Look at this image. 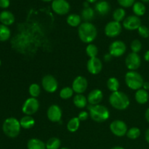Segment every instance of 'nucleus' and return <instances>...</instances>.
I'll list each match as a JSON object with an SVG mask.
<instances>
[{
    "instance_id": "2",
    "label": "nucleus",
    "mask_w": 149,
    "mask_h": 149,
    "mask_svg": "<svg viewBox=\"0 0 149 149\" xmlns=\"http://www.w3.org/2000/svg\"><path fill=\"white\" fill-rule=\"evenodd\" d=\"M109 103L113 109L119 111H124L129 107L130 100L127 95L124 92L116 91L111 93L109 96Z\"/></svg>"
},
{
    "instance_id": "3",
    "label": "nucleus",
    "mask_w": 149,
    "mask_h": 149,
    "mask_svg": "<svg viewBox=\"0 0 149 149\" xmlns=\"http://www.w3.org/2000/svg\"><path fill=\"white\" fill-rule=\"evenodd\" d=\"M20 130H21V126H20V121L17 120L16 118H7L3 122V132L9 138H16L20 134Z\"/></svg>"
},
{
    "instance_id": "37",
    "label": "nucleus",
    "mask_w": 149,
    "mask_h": 149,
    "mask_svg": "<svg viewBox=\"0 0 149 149\" xmlns=\"http://www.w3.org/2000/svg\"><path fill=\"white\" fill-rule=\"evenodd\" d=\"M137 31H138V33L140 35V36H141L143 39L149 38V29L147 26L141 25Z\"/></svg>"
},
{
    "instance_id": "18",
    "label": "nucleus",
    "mask_w": 149,
    "mask_h": 149,
    "mask_svg": "<svg viewBox=\"0 0 149 149\" xmlns=\"http://www.w3.org/2000/svg\"><path fill=\"white\" fill-rule=\"evenodd\" d=\"M95 10L100 15L105 16L110 12L111 5L106 0H101L96 3L95 5Z\"/></svg>"
},
{
    "instance_id": "26",
    "label": "nucleus",
    "mask_w": 149,
    "mask_h": 149,
    "mask_svg": "<svg viewBox=\"0 0 149 149\" xmlns=\"http://www.w3.org/2000/svg\"><path fill=\"white\" fill-rule=\"evenodd\" d=\"M81 19L85 22H90L95 17V11L92 7H84L81 13Z\"/></svg>"
},
{
    "instance_id": "51",
    "label": "nucleus",
    "mask_w": 149,
    "mask_h": 149,
    "mask_svg": "<svg viewBox=\"0 0 149 149\" xmlns=\"http://www.w3.org/2000/svg\"><path fill=\"white\" fill-rule=\"evenodd\" d=\"M61 149H69V148H65H65H61Z\"/></svg>"
},
{
    "instance_id": "7",
    "label": "nucleus",
    "mask_w": 149,
    "mask_h": 149,
    "mask_svg": "<svg viewBox=\"0 0 149 149\" xmlns=\"http://www.w3.org/2000/svg\"><path fill=\"white\" fill-rule=\"evenodd\" d=\"M122 31V26L121 23L115 20L109 22L106 25L104 29L105 34L110 38H115L119 36Z\"/></svg>"
},
{
    "instance_id": "10",
    "label": "nucleus",
    "mask_w": 149,
    "mask_h": 149,
    "mask_svg": "<svg viewBox=\"0 0 149 149\" xmlns=\"http://www.w3.org/2000/svg\"><path fill=\"white\" fill-rule=\"evenodd\" d=\"M42 86L46 92L49 93H53L58 90V82L53 76L48 74L42 78Z\"/></svg>"
},
{
    "instance_id": "50",
    "label": "nucleus",
    "mask_w": 149,
    "mask_h": 149,
    "mask_svg": "<svg viewBox=\"0 0 149 149\" xmlns=\"http://www.w3.org/2000/svg\"><path fill=\"white\" fill-rule=\"evenodd\" d=\"M142 2H145V3H148L149 2V0H141Z\"/></svg>"
},
{
    "instance_id": "49",
    "label": "nucleus",
    "mask_w": 149,
    "mask_h": 149,
    "mask_svg": "<svg viewBox=\"0 0 149 149\" xmlns=\"http://www.w3.org/2000/svg\"><path fill=\"white\" fill-rule=\"evenodd\" d=\"M44 2H50V1H52L53 0H42Z\"/></svg>"
},
{
    "instance_id": "36",
    "label": "nucleus",
    "mask_w": 149,
    "mask_h": 149,
    "mask_svg": "<svg viewBox=\"0 0 149 149\" xmlns=\"http://www.w3.org/2000/svg\"><path fill=\"white\" fill-rule=\"evenodd\" d=\"M130 49L132 52L138 53L142 49V43L138 39H135L132 41L130 44Z\"/></svg>"
},
{
    "instance_id": "47",
    "label": "nucleus",
    "mask_w": 149,
    "mask_h": 149,
    "mask_svg": "<svg viewBox=\"0 0 149 149\" xmlns=\"http://www.w3.org/2000/svg\"><path fill=\"white\" fill-rule=\"evenodd\" d=\"M111 149H125V148H124L123 147H121V146H115V147H113V148H111Z\"/></svg>"
},
{
    "instance_id": "29",
    "label": "nucleus",
    "mask_w": 149,
    "mask_h": 149,
    "mask_svg": "<svg viewBox=\"0 0 149 149\" xmlns=\"http://www.w3.org/2000/svg\"><path fill=\"white\" fill-rule=\"evenodd\" d=\"M119 86H120V84H119V80L116 78H115V77H111V78L108 79L107 87L112 93L119 91Z\"/></svg>"
},
{
    "instance_id": "34",
    "label": "nucleus",
    "mask_w": 149,
    "mask_h": 149,
    "mask_svg": "<svg viewBox=\"0 0 149 149\" xmlns=\"http://www.w3.org/2000/svg\"><path fill=\"white\" fill-rule=\"evenodd\" d=\"M141 134V130L138 127H131L130 129L128 130L126 135L129 139L136 140L137 138H139Z\"/></svg>"
},
{
    "instance_id": "9",
    "label": "nucleus",
    "mask_w": 149,
    "mask_h": 149,
    "mask_svg": "<svg viewBox=\"0 0 149 149\" xmlns=\"http://www.w3.org/2000/svg\"><path fill=\"white\" fill-rule=\"evenodd\" d=\"M109 53L113 58L122 56L127 51V46L122 41L116 40L112 42L109 48Z\"/></svg>"
},
{
    "instance_id": "13",
    "label": "nucleus",
    "mask_w": 149,
    "mask_h": 149,
    "mask_svg": "<svg viewBox=\"0 0 149 149\" xmlns=\"http://www.w3.org/2000/svg\"><path fill=\"white\" fill-rule=\"evenodd\" d=\"M141 25L142 24H141V20L140 17H138L135 15H129L125 17L122 23L123 27L128 31L138 30Z\"/></svg>"
},
{
    "instance_id": "46",
    "label": "nucleus",
    "mask_w": 149,
    "mask_h": 149,
    "mask_svg": "<svg viewBox=\"0 0 149 149\" xmlns=\"http://www.w3.org/2000/svg\"><path fill=\"white\" fill-rule=\"evenodd\" d=\"M85 1L88 3H95L97 1V0H85Z\"/></svg>"
},
{
    "instance_id": "39",
    "label": "nucleus",
    "mask_w": 149,
    "mask_h": 149,
    "mask_svg": "<svg viewBox=\"0 0 149 149\" xmlns=\"http://www.w3.org/2000/svg\"><path fill=\"white\" fill-rule=\"evenodd\" d=\"M89 116H90V113L88 112L85 111H82L79 112L77 117L79 118L80 121H85L88 119Z\"/></svg>"
},
{
    "instance_id": "5",
    "label": "nucleus",
    "mask_w": 149,
    "mask_h": 149,
    "mask_svg": "<svg viewBox=\"0 0 149 149\" xmlns=\"http://www.w3.org/2000/svg\"><path fill=\"white\" fill-rule=\"evenodd\" d=\"M125 83L130 89L132 90H138L143 88L144 80L141 74L136 71H129L125 74Z\"/></svg>"
},
{
    "instance_id": "11",
    "label": "nucleus",
    "mask_w": 149,
    "mask_h": 149,
    "mask_svg": "<svg viewBox=\"0 0 149 149\" xmlns=\"http://www.w3.org/2000/svg\"><path fill=\"white\" fill-rule=\"evenodd\" d=\"M70 4L66 0H53L52 1V9L55 13L59 15H64L69 12Z\"/></svg>"
},
{
    "instance_id": "25",
    "label": "nucleus",
    "mask_w": 149,
    "mask_h": 149,
    "mask_svg": "<svg viewBox=\"0 0 149 149\" xmlns=\"http://www.w3.org/2000/svg\"><path fill=\"white\" fill-rule=\"evenodd\" d=\"M66 22L71 27H77L81 25V17L79 15L73 13V14H70L67 17Z\"/></svg>"
},
{
    "instance_id": "27",
    "label": "nucleus",
    "mask_w": 149,
    "mask_h": 149,
    "mask_svg": "<svg viewBox=\"0 0 149 149\" xmlns=\"http://www.w3.org/2000/svg\"><path fill=\"white\" fill-rule=\"evenodd\" d=\"M80 122L81 121L79 119L78 117H74L70 119L67 123V130L70 132H75L79 130L80 126Z\"/></svg>"
},
{
    "instance_id": "44",
    "label": "nucleus",
    "mask_w": 149,
    "mask_h": 149,
    "mask_svg": "<svg viewBox=\"0 0 149 149\" xmlns=\"http://www.w3.org/2000/svg\"><path fill=\"white\" fill-rule=\"evenodd\" d=\"M145 138H146V142L149 144V128L147 130L146 132Z\"/></svg>"
},
{
    "instance_id": "8",
    "label": "nucleus",
    "mask_w": 149,
    "mask_h": 149,
    "mask_svg": "<svg viewBox=\"0 0 149 149\" xmlns=\"http://www.w3.org/2000/svg\"><path fill=\"white\" fill-rule=\"evenodd\" d=\"M110 130L112 133L117 137H123L127 132V125L122 120H114L110 124Z\"/></svg>"
},
{
    "instance_id": "33",
    "label": "nucleus",
    "mask_w": 149,
    "mask_h": 149,
    "mask_svg": "<svg viewBox=\"0 0 149 149\" xmlns=\"http://www.w3.org/2000/svg\"><path fill=\"white\" fill-rule=\"evenodd\" d=\"M86 53L90 58H96L98 54V48L95 45H93L92 43L89 44L86 47Z\"/></svg>"
},
{
    "instance_id": "20",
    "label": "nucleus",
    "mask_w": 149,
    "mask_h": 149,
    "mask_svg": "<svg viewBox=\"0 0 149 149\" xmlns=\"http://www.w3.org/2000/svg\"><path fill=\"white\" fill-rule=\"evenodd\" d=\"M135 98L137 103L139 104H146L147 102L149 101V94L148 91L143 88L137 90L135 94Z\"/></svg>"
},
{
    "instance_id": "12",
    "label": "nucleus",
    "mask_w": 149,
    "mask_h": 149,
    "mask_svg": "<svg viewBox=\"0 0 149 149\" xmlns=\"http://www.w3.org/2000/svg\"><path fill=\"white\" fill-rule=\"evenodd\" d=\"M125 65L130 71H136L141 65V58L138 53L130 52L125 59Z\"/></svg>"
},
{
    "instance_id": "1",
    "label": "nucleus",
    "mask_w": 149,
    "mask_h": 149,
    "mask_svg": "<svg viewBox=\"0 0 149 149\" xmlns=\"http://www.w3.org/2000/svg\"><path fill=\"white\" fill-rule=\"evenodd\" d=\"M78 35L81 42L86 44H91L97 37V28L90 22H84L79 26Z\"/></svg>"
},
{
    "instance_id": "48",
    "label": "nucleus",
    "mask_w": 149,
    "mask_h": 149,
    "mask_svg": "<svg viewBox=\"0 0 149 149\" xmlns=\"http://www.w3.org/2000/svg\"><path fill=\"white\" fill-rule=\"evenodd\" d=\"M84 7H89V3L87 2V1H85V2L84 3Z\"/></svg>"
},
{
    "instance_id": "40",
    "label": "nucleus",
    "mask_w": 149,
    "mask_h": 149,
    "mask_svg": "<svg viewBox=\"0 0 149 149\" xmlns=\"http://www.w3.org/2000/svg\"><path fill=\"white\" fill-rule=\"evenodd\" d=\"M10 4V0H0V7L2 9H6L9 7Z\"/></svg>"
},
{
    "instance_id": "15",
    "label": "nucleus",
    "mask_w": 149,
    "mask_h": 149,
    "mask_svg": "<svg viewBox=\"0 0 149 149\" xmlns=\"http://www.w3.org/2000/svg\"><path fill=\"white\" fill-rule=\"evenodd\" d=\"M87 68L89 73L93 75H97L103 69V63L97 57L90 58L87 61Z\"/></svg>"
},
{
    "instance_id": "41",
    "label": "nucleus",
    "mask_w": 149,
    "mask_h": 149,
    "mask_svg": "<svg viewBox=\"0 0 149 149\" xmlns=\"http://www.w3.org/2000/svg\"><path fill=\"white\" fill-rule=\"evenodd\" d=\"M112 58H113V57L111 55L110 53L106 54V55H105V56H104V61H106V62H109V61H111Z\"/></svg>"
},
{
    "instance_id": "17",
    "label": "nucleus",
    "mask_w": 149,
    "mask_h": 149,
    "mask_svg": "<svg viewBox=\"0 0 149 149\" xmlns=\"http://www.w3.org/2000/svg\"><path fill=\"white\" fill-rule=\"evenodd\" d=\"M103 93L99 89H95V90L90 91V93L87 96V101L91 106H95V105L100 104V102L103 100Z\"/></svg>"
},
{
    "instance_id": "43",
    "label": "nucleus",
    "mask_w": 149,
    "mask_h": 149,
    "mask_svg": "<svg viewBox=\"0 0 149 149\" xmlns=\"http://www.w3.org/2000/svg\"><path fill=\"white\" fill-rule=\"evenodd\" d=\"M144 59H145V61H146V62L149 63V49L147 50L146 52H145V54H144Z\"/></svg>"
},
{
    "instance_id": "16",
    "label": "nucleus",
    "mask_w": 149,
    "mask_h": 149,
    "mask_svg": "<svg viewBox=\"0 0 149 149\" xmlns=\"http://www.w3.org/2000/svg\"><path fill=\"white\" fill-rule=\"evenodd\" d=\"M62 110L58 105L53 104L49 107L47 111L48 119L52 122H58L62 118Z\"/></svg>"
},
{
    "instance_id": "38",
    "label": "nucleus",
    "mask_w": 149,
    "mask_h": 149,
    "mask_svg": "<svg viewBox=\"0 0 149 149\" xmlns=\"http://www.w3.org/2000/svg\"><path fill=\"white\" fill-rule=\"evenodd\" d=\"M117 1L122 7L128 8V7L133 6L135 2V0H117Z\"/></svg>"
},
{
    "instance_id": "28",
    "label": "nucleus",
    "mask_w": 149,
    "mask_h": 149,
    "mask_svg": "<svg viewBox=\"0 0 149 149\" xmlns=\"http://www.w3.org/2000/svg\"><path fill=\"white\" fill-rule=\"evenodd\" d=\"M11 36V31L8 26L0 24V42H6Z\"/></svg>"
},
{
    "instance_id": "35",
    "label": "nucleus",
    "mask_w": 149,
    "mask_h": 149,
    "mask_svg": "<svg viewBox=\"0 0 149 149\" xmlns=\"http://www.w3.org/2000/svg\"><path fill=\"white\" fill-rule=\"evenodd\" d=\"M29 93L32 97H38L41 93L40 86L36 83H33L30 85L29 88Z\"/></svg>"
},
{
    "instance_id": "21",
    "label": "nucleus",
    "mask_w": 149,
    "mask_h": 149,
    "mask_svg": "<svg viewBox=\"0 0 149 149\" xmlns=\"http://www.w3.org/2000/svg\"><path fill=\"white\" fill-rule=\"evenodd\" d=\"M28 149H47L46 143L38 138H31L27 143Z\"/></svg>"
},
{
    "instance_id": "19",
    "label": "nucleus",
    "mask_w": 149,
    "mask_h": 149,
    "mask_svg": "<svg viewBox=\"0 0 149 149\" xmlns=\"http://www.w3.org/2000/svg\"><path fill=\"white\" fill-rule=\"evenodd\" d=\"M15 16L13 13L8 10H4L0 13V22L4 26H10L15 22Z\"/></svg>"
},
{
    "instance_id": "45",
    "label": "nucleus",
    "mask_w": 149,
    "mask_h": 149,
    "mask_svg": "<svg viewBox=\"0 0 149 149\" xmlns=\"http://www.w3.org/2000/svg\"><path fill=\"white\" fill-rule=\"evenodd\" d=\"M145 118H146V119L147 122H148L149 123V108H148V109H147V110L146 111Z\"/></svg>"
},
{
    "instance_id": "24",
    "label": "nucleus",
    "mask_w": 149,
    "mask_h": 149,
    "mask_svg": "<svg viewBox=\"0 0 149 149\" xmlns=\"http://www.w3.org/2000/svg\"><path fill=\"white\" fill-rule=\"evenodd\" d=\"M20 126H21V128H23V129L26 130L31 129V128H32L34 126L35 120L31 116L26 115V116H23L20 119Z\"/></svg>"
},
{
    "instance_id": "53",
    "label": "nucleus",
    "mask_w": 149,
    "mask_h": 149,
    "mask_svg": "<svg viewBox=\"0 0 149 149\" xmlns=\"http://www.w3.org/2000/svg\"><path fill=\"white\" fill-rule=\"evenodd\" d=\"M148 20H149V17H148Z\"/></svg>"
},
{
    "instance_id": "30",
    "label": "nucleus",
    "mask_w": 149,
    "mask_h": 149,
    "mask_svg": "<svg viewBox=\"0 0 149 149\" xmlns=\"http://www.w3.org/2000/svg\"><path fill=\"white\" fill-rule=\"evenodd\" d=\"M125 16H126V12H125V9L122 8V7L116 9L113 13V20L119 22V23L125 20Z\"/></svg>"
},
{
    "instance_id": "42",
    "label": "nucleus",
    "mask_w": 149,
    "mask_h": 149,
    "mask_svg": "<svg viewBox=\"0 0 149 149\" xmlns=\"http://www.w3.org/2000/svg\"><path fill=\"white\" fill-rule=\"evenodd\" d=\"M143 89H144L146 91L149 90V81H144L143 85Z\"/></svg>"
},
{
    "instance_id": "4",
    "label": "nucleus",
    "mask_w": 149,
    "mask_h": 149,
    "mask_svg": "<svg viewBox=\"0 0 149 149\" xmlns=\"http://www.w3.org/2000/svg\"><path fill=\"white\" fill-rule=\"evenodd\" d=\"M90 116L94 122L101 123L108 120L110 116V111L106 106L103 105L91 106L89 109Z\"/></svg>"
},
{
    "instance_id": "14",
    "label": "nucleus",
    "mask_w": 149,
    "mask_h": 149,
    "mask_svg": "<svg viewBox=\"0 0 149 149\" xmlns=\"http://www.w3.org/2000/svg\"><path fill=\"white\" fill-rule=\"evenodd\" d=\"M88 81L85 77L78 76L74 79L72 83V89L77 94H83L87 90Z\"/></svg>"
},
{
    "instance_id": "23",
    "label": "nucleus",
    "mask_w": 149,
    "mask_h": 149,
    "mask_svg": "<svg viewBox=\"0 0 149 149\" xmlns=\"http://www.w3.org/2000/svg\"><path fill=\"white\" fill-rule=\"evenodd\" d=\"M132 12L135 15L141 17L145 15L146 12V7L142 1H135V4L132 6Z\"/></svg>"
},
{
    "instance_id": "22",
    "label": "nucleus",
    "mask_w": 149,
    "mask_h": 149,
    "mask_svg": "<svg viewBox=\"0 0 149 149\" xmlns=\"http://www.w3.org/2000/svg\"><path fill=\"white\" fill-rule=\"evenodd\" d=\"M74 106L78 109H84L87 106V98L82 94H77L73 99Z\"/></svg>"
},
{
    "instance_id": "52",
    "label": "nucleus",
    "mask_w": 149,
    "mask_h": 149,
    "mask_svg": "<svg viewBox=\"0 0 149 149\" xmlns=\"http://www.w3.org/2000/svg\"><path fill=\"white\" fill-rule=\"evenodd\" d=\"M1 60H0V65H1Z\"/></svg>"
},
{
    "instance_id": "32",
    "label": "nucleus",
    "mask_w": 149,
    "mask_h": 149,
    "mask_svg": "<svg viewBox=\"0 0 149 149\" xmlns=\"http://www.w3.org/2000/svg\"><path fill=\"white\" fill-rule=\"evenodd\" d=\"M74 90H73L72 87H65L60 91V97L62 98L63 100H68V99L71 98L74 95Z\"/></svg>"
},
{
    "instance_id": "31",
    "label": "nucleus",
    "mask_w": 149,
    "mask_h": 149,
    "mask_svg": "<svg viewBox=\"0 0 149 149\" xmlns=\"http://www.w3.org/2000/svg\"><path fill=\"white\" fill-rule=\"evenodd\" d=\"M61 146V141L58 138H51L47 141L46 148L47 149H60Z\"/></svg>"
},
{
    "instance_id": "6",
    "label": "nucleus",
    "mask_w": 149,
    "mask_h": 149,
    "mask_svg": "<svg viewBox=\"0 0 149 149\" xmlns=\"http://www.w3.org/2000/svg\"><path fill=\"white\" fill-rule=\"evenodd\" d=\"M39 109V102L35 97H29L23 103L22 111L25 115L31 116L38 111Z\"/></svg>"
}]
</instances>
